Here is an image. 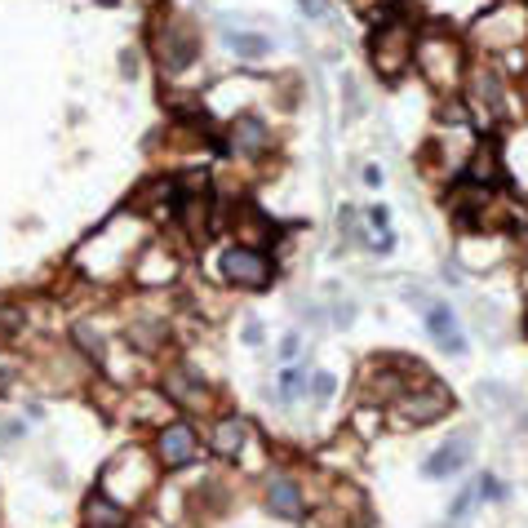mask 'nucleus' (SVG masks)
I'll use <instances>...</instances> for the list:
<instances>
[{"label":"nucleus","instance_id":"nucleus-1","mask_svg":"<svg viewBox=\"0 0 528 528\" xmlns=\"http://www.w3.org/2000/svg\"><path fill=\"white\" fill-rule=\"evenodd\" d=\"M453 409V395H449V386L440 382V377H426L422 386H413L409 395H400L395 404H391V418L404 426V431H418V426L435 422V418H444Z\"/></svg>","mask_w":528,"mask_h":528},{"label":"nucleus","instance_id":"nucleus-2","mask_svg":"<svg viewBox=\"0 0 528 528\" xmlns=\"http://www.w3.org/2000/svg\"><path fill=\"white\" fill-rule=\"evenodd\" d=\"M369 58H373V71H377L382 80L404 76V67H409V58H413V32H409L404 23L377 27L369 36Z\"/></svg>","mask_w":528,"mask_h":528},{"label":"nucleus","instance_id":"nucleus-3","mask_svg":"<svg viewBox=\"0 0 528 528\" xmlns=\"http://www.w3.org/2000/svg\"><path fill=\"white\" fill-rule=\"evenodd\" d=\"M218 271H222V280H231V284H240V289H266V284L275 280V263L266 258V249H258V245L222 249Z\"/></svg>","mask_w":528,"mask_h":528},{"label":"nucleus","instance_id":"nucleus-4","mask_svg":"<svg viewBox=\"0 0 528 528\" xmlns=\"http://www.w3.org/2000/svg\"><path fill=\"white\" fill-rule=\"evenodd\" d=\"M422 324L426 333H431V342L444 351V356H462L467 351V333H462V320L453 316V307L449 302H426L422 307Z\"/></svg>","mask_w":528,"mask_h":528},{"label":"nucleus","instance_id":"nucleus-5","mask_svg":"<svg viewBox=\"0 0 528 528\" xmlns=\"http://www.w3.org/2000/svg\"><path fill=\"white\" fill-rule=\"evenodd\" d=\"M476 453V435H449L440 449H431L422 462V476L426 479H453Z\"/></svg>","mask_w":528,"mask_h":528},{"label":"nucleus","instance_id":"nucleus-6","mask_svg":"<svg viewBox=\"0 0 528 528\" xmlns=\"http://www.w3.org/2000/svg\"><path fill=\"white\" fill-rule=\"evenodd\" d=\"M156 453H160V462H164L169 471H178V467H191V462L200 458V440H196V426L169 422V426H164V431L156 435Z\"/></svg>","mask_w":528,"mask_h":528},{"label":"nucleus","instance_id":"nucleus-7","mask_svg":"<svg viewBox=\"0 0 528 528\" xmlns=\"http://www.w3.org/2000/svg\"><path fill=\"white\" fill-rule=\"evenodd\" d=\"M196 53H200V41H196L191 27H169V32L160 36V58H164L169 71H182Z\"/></svg>","mask_w":528,"mask_h":528},{"label":"nucleus","instance_id":"nucleus-8","mask_svg":"<svg viewBox=\"0 0 528 528\" xmlns=\"http://www.w3.org/2000/svg\"><path fill=\"white\" fill-rule=\"evenodd\" d=\"M266 511L275 515V520H302L307 515V506H302V488L293 484V479H271V488H266Z\"/></svg>","mask_w":528,"mask_h":528},{"label":"nucleus","instance_id":"nucleus-9","mask_svg":"<svg viewBox=\"0 0 528 528\" xmlns=\"http://www.w3.org/2000/svg\"><path fill=\"white\" fill-rule=\"evenodd\" d=\"M275 391H280V395H275V404H302V400L311 395V373L293 360V365H284V369H280Z\"/></svg>","mask_w":528,"mask_h":528},{"label":"nucleus","instance_id":"nucleus-10","mask_svg":"<svg viewBox=\"0 0 528 528\" xmlns=\"http://www.w3.org/2000/svg\"><path fill=\"white\" fill-rule=\"evenodd\" d=\"M467 182H479V187H497V182H502V164H497L493 138H484L479 152L467 160Z\"/></svg>","mask_w":528,"mask_h":528},{"label":"nucleus","instance_id":"nucleus-11","mask_svg":"<svg viewBox=\"0 0 528 528\" xmlns=\"http://www.w3.org/2000/svg\"><path fill=\"white\" fill-rule=\"evenodd\" d=\"M231 143H236V152L240 156H258L266 147V125L258 120V116H240L236 125H231V134H227Z\"/></svg>","mask_w":528,"mask_h":528},{"label":"nucleus","instance_id":"nucleus-12","mask_svg":"<svg viewBox=\"0 0 528 528\" xmlns=\"http://www.w3.org/2000/svg\"><path fill=\"white\" fill-rule=\"evenodd\" d=\"M164 391H169V400H178V404H205V382L196 377V369H178L164 377Z\"/></svg>","mask_w":528,"mask_h":528},{"label":"nucleus","instance_id":"nucleus-13","mask_svg":"<svg viewBox=\"0 0 528 528\" xmlns=\"http://www.w3.org/2000/svg\"><path fill=\"white\" fill-rule=\"evenodd\" d=\"M222 41H227V50L236 53V58H245V62H258V58H266V53L275 50L266 36H258V32H222Z\"/></svg>","mask_w":528,"mask_h":528},{"label":"nucleus","instance_id":"nucleus-14","mask_svg":"<svg viewBox=\"0 0 528 528\" xmlns=\"http://www.w3.org/2000/svg\"><path fill=\"white\" fill-rule=\"evenodd\" d=\"M245 422L240 418H227V422H218V435H213V449L222 453V458H236L240 453V444H245Z\"/></svg>","mask_w":528,"mask_h":528},{"label":"nucleus","instance_id":"nucleus-15","mask_svg":"<svg viewBox=\"0 0 528 528\" xmlns=\"http://www.w3.org/2000/svg\"><path fill=\"white\" fill-rule=\"evenodd\" d=\"M85 511H89V528H116L120 520H125V515H120V506H111L103 493H94Z\"/></svg>","mask_w":528,"mask_h":528},{"label":"nucleus","instance_id":"nucleus-16","mask_svg":"<svg viewBox=\"0 0 528 528\" xmlns=\"http://www.w3.org/2000/svg\"><path fill=\"white\" fill-rule=\"evenodd\" d=\"M476 502H484V497H479V479H476V484H471V488H462V493H458V502L449 506V524L467 520V515L476 511Z\"/></svg>","mask_w":528,"mask_h":528},{"label":"nucleus","instance_id":"nucleus-17","mask_svg":"<svg viewBox=\"0 0 528 528\" xmlns=\"http://www.w3.org/2000/svg\"><path fill=\"white\" fill-rule=\"evenodd\" d=\"M476 479H479V497H484V502H497V506L511 502V484H502L493 471H484V476H476Z\"/></svg>","mask_w":528,"mask_h":528},{"label":"nucleus","instance_id":"nucleus-18","mask_svg":"<svg viewBox=\"0 0 528 528\" xmlns=\"http://www.w3.org/2000/svg\"><path fill=\"white\" fill-rule=\"evenodd\" d=\"M333 391H338V377H333V373H311V395H307V400H311L316 409H324V404L333 400Z\"/></svg>","mask_w":528,"mask_h":528},{"label":"nucleus","instance_id":"nucleus-19","mask_svg":"<svg viewBox=\"0 0 528 528\" xmlns=\"http://www.w3.org/2000/svg\"><path fill=\"white\" fill-rule=\"evenodd\" d=\"M71 338H76V347H85V351H89V360H103V342H98V333H94L89 324H76V329H71Z\"/></svg>","mask_w":528,"mask_h":528},{"label":"nucleus","instance_id":"nucleus-20","mask_svg":"<svg viewBox=\"0 0 528 528\" xmlns=\"http://www.w3.org/2000/svg\"><path fill=\"white\" fill-rule=\"evenodd\" d=\"M280 360H284V365H293V360H302V333H298V329L280 338Z\"/></svg>","mask_w":528,"mask_h":528},{"label":"nucleus","instance_id":"nucleus-21","mask_svg":"<svg viewBox=\"0 0 528 528\" xmlns=\"http://www.w3.org/2000/svg\"><path fill=\"white\" fill-rule=\"evenodd\" d=\"M27 440V422L23 418H5L0 422V444H23Z\"/></svg>","mask_w":528,"mask_h":528},{"label":"nucleus","instance_id":"nucleus-22","mask_svg":"<svg viewBox=\"0 0 528 528\" xmlns=\"http://www.w3.org/2000/svg\"><path fill=\"white\" fill-rule=\"evenodd\" d=\"M240 338H245V347H263V342H266V329L258 324V320H245Z\"/></svg>","mask_w":528,"mask_h":528},{"label":"nucleus","instance_id":"nucleus-23","mask_svg":"<svg viewBox=\"0 0 528 528\" xmlns=\"http://www.w3.org/2000/svg\"><path fill=\"white\" fill-rule=\"evenodd\" d=\"M342 94H347V120H356L360 116V94H356V80L351 76L342 80Z\"/></svg>","mask_w":528,"mask_h":528},{"label":"nucleus","instance_id":"nucleus-24","mask_svg":"<svg viewBox=\"0 0 528 528\" xmlns=\"http://www.w3.org/2000/svg\"><path fill=\"white\" fill-rule=\"evenodd\" d=\"M298 9L307 18H329V0H298Z\"/></svg>","mask_w":528,"mask_h":528},{"label":"nucleus","instance_id":"nucleus-25","mask_svg":"<svg viewBox=\"0 0 528 528\" xmlns=\"http://www.w3.org/2000/svg\"><path fill=\"white\" fill-rule=\"evenodd\" d=\"M360 178H365L369 187H382V182H386V178H382V164H365V169H360Z\"/></svg>","mask_w":528,"mask_h":528}]
</instances>
